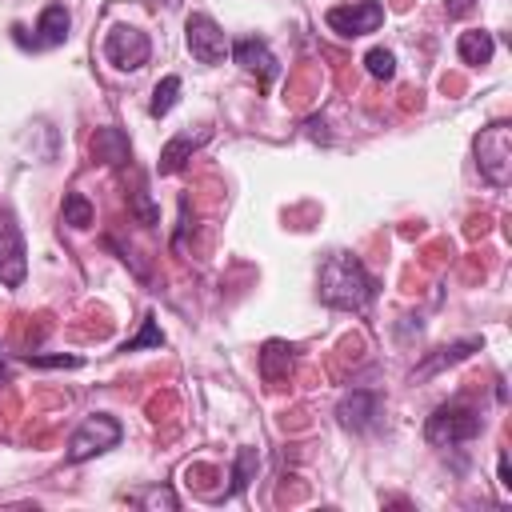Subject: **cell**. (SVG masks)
Segmentation results:
<instances>
[{"instance_id": "obj_1", "label": "cell", "mask_w": 512, "mask_h": 512, "mask_svg": "<svg viewBox=\"0 0 512 512\" xmlns=\"http://www.w3.org/2000/svg\"><path fill=\"white\" fill-rule=\"evenodd\" d=\"M316 284H320V288H316L320 300H324L328 308H340V312H364V308L372 304V296H376V280H372L368 268H364L356 256H348V252L324 256Z\"/></svg>"}, {"instance_id": "obj_2", "label": "cell", "mask_w": 512, "mask_h": 512, "mask_svg": "<svg viewBox=\"0 0 512 512\" xmlns=\"http://www.w3.org/2000/svg\"><path fill=\"white\" fill-rule=\"evenodd\" d=\"M480 428H484L480 412L468 408V404H460V400H452V404H440V408L428 416V424H424V440L436 444V448H452V444L476 440Z\"/></svg>"}, {"instance_id": "obj_3", "label": "cell", "mask_w": 512, "mask_h": 512, "mask_svg": "<svg viewBox=\"0 0 512 512\" xmlns=\"http://www.w3.org/2000/svg\"><path fill=\"white\" fill-rule=\"evenodd\" d=\"M472 148H476V168H480V176H484L488 184L504 188V184L512 180V128H508L504 120H496V124L480 128V136H476Z\"/></svg>"}, {"instance_id": "obj_4", "label": "cell", "mask_w": 512, "mask_h": 512, "mask_svg": "<svg viewBox=\"0 0 512 512\" xmlns=\"http://www.w3.org/2000/svg\"><path fill=\"white\" fill-rule=\"evenodd\" d=\"M120 436H124V428H120L116 416H108V412H92V416H84L80 428L68 436L64 460H68V464H84V460H92V456L116 448Z\"/></svg>"}, {"instance_id": "obj_5", "label": "cell", "mask_w": 512, "mask_h": 512, "mask_svg": "<svg viewBox=\"0 0 512 512\" xmlns=\"http://www.w3.org/2000/svg\"><path fill=\"white\" fill-rule=\"evenodd\" d=\"M324 24H328L336 36H344V40H352V36H368V32H376V28L384 24V4H380V0L336 4V8L324 12Z\"/></svg>"}, {"instance_id": "obj_6", "label": "cell", "mask_w": 512, "mask_h": 512, "mask_svg": "<svg viewBox=\"0 0 512 512\" xmlns=\"http://www.w3.org/2000/svg\"><path fill=\"white\" fill-rule=\"evenodd\" d=\"M148 56H152V44H148V36H144L140 28L116 24V28L104 36V60H108L112 68H120V72H136V68H144Z\"/></svg>"}, {"instance_id": "obj_7", "label": "cell", "mask_w": 512, "mask_h": 512, "mask_svg": "<svg viewBox=\"0 0 512 512\" xmlns=\"http://www.w3.org/2000/svg\"><path fill=\"white\" fill-rule=\"evenodd\" d=\"M184 36H188L192 60H200V64H220V60L228 56V48H232L228 36H224V28H220L212 16H204V12H192V16H188Z\"/></svg>"}, {"instance_id": "obj_8", "label": "cell", "mask_w": 512, "mask_h": 512, "mask_svg": "<svg viewBox=\"0 0 512 512\" xmlns=\"http://www.w3.org/2000/svg\"><path fill=\"white\" fill-rule=\"evenodd\" d=\"M380 416H384V400H380V392H368V388H352L336 404V420L348 432H368V428H376Z\"/></svg>"}, {"instance_id": "obj_9", "label": "cell", "mask_w": 512, "mask_h": 512, "mask_svg": "<svg viewBox=\"0 0 512 512\" xmlns=\"http://www.w3.org/2000/svg\"><path fill=\"white\" fill-rule=\"evenodd\" d=\"M232 60L244 68V72H252L260 84H272L276 76H280V64H276V56H272V48L260 40V36H240V40H232Z\"/></svg>"}, {"instance_id": "obj_10", "label": "cell", "mask_w": 512, "mask_h": 512, "mask_svg": "<svg viewBox=\"0 0 512 512\" xmlns=\"http://www.w3.org/2000/svg\"><path fill=\"white\" fill-rule=\"evenodd\" d=\"M24 272H28V260H24V240L16 232V224H0V284L16 288L24 284Z\"/></svg>"}, {"instance_id": "obj_11", "label": "cell", "mask_w": 512, "mask_h": 512, "mask_svg": "<svg viewBox=\"0 0 512 512\" xmlns=\"http://www.w3.org/2000/svg\"><path fill=\"white\" fill-rule=\"evenodd\" d=\"M484 340L480 336H464V340H452V344H444V348H436V352H428L416 368H412V380H428V376H436L440 368H448V364H460V360H468L476 348H480Z\"/></svg>"}, {"instance_id": "obj_12", "label": "cell", "mask_w": 512, "mask_h": 512, "mask_svg": "<svg viewBox=\"0 0 512 512\" xmlns=\"http://www.w3.org/2000/svg\"><path fill=\"white\" fill-rule=\"evenodd\" d=\"M92 156H96V160H104V164H112V168L128 164V160H132L128 132H124V128H116V124L96 128V136H92Z\"/></svg>"}, {"instance_id": "obj_13", "label": "cell", "mask_w": 512, "mask_h": 512, "mask_svg": "<svg viewBox=\"0 0 512 512\" xmlns=\"http://www.w3.org/2000/svg\"><path fill=\"white\" fill-rule=\"evenodd\" d=\"M204 140H208V132H196V136H192V132H180V136H172V140L160 148L156 172H160V176H176V172L192 160V152H196Z\"/></svg>"}, {"instance_id": "obj_14", "label": "cell", "mask_w": 512, "mask_h": 512, "mask_svg": "<svg viewBox=\"0 0 512 512\" xmlns=\"http://www.w3.org/2000/svg\"><path fill=\"white\" fill-rule=\"evenodd\" d=\"M68 24H72V12L64 4H48L36 20V36H32V48H56L68 40Z\"/></svg>"}, {"instance_id": "obj_15", "label": "cell", "mask_w": 512, "mask_h": 512, "mask_svg": "<svg viewBox=\"0 0 512 512\" xmlns=\"http://www.w3.org/2000/svg\"><path fill=\"white\" fill-rule=\"evenodd\" d=\"M292 344H284V340H268L264 344V352H260V376L268 380V384H280V380H288V372H292Z\"/></svg>"}, {"instance_id": "obj_16", "label": "cell", "mask_w": 512, "mask_h": 512, "mask_svg": "<svg viewBox=\"0 0 512 512\" xmlns=\"http://www.w3.org/2000/svg\"><path fill=\"white\" fill-rule=\"evenodd\" d=\"M456 52H460V60H464V64H488V60H492V52H496V40H492V32L472 28V32H460Z\"/></svg>"}, {"instance_id": "obj_17", "label": "cell", "mask_w": 512, "mask_h": 512, "mask_svg": "<svg viewBox=\"0 0 512 512\" xmlns=\"http://www.w3.org/2000/svg\"><path fill=\"white\" fill-rule=\"evenodd\" d=\"M256 468H260V452H256V448H240V452H236V464H232V488H228V496L244 492V488L252 484Z\"/></svg>"}, {"instance_id": "obj_18", "label": "cell", "mask_w": 512, "mask_h": 512, "mask_svg": "<svg viewBox=\"0 0 512 512\" xmlns=\"http://www.w3.org/2000/svg\"><path fill=\"white\" fill-rule=\"evenodd\" d=\"M176 100H180V76H164V80L156 84V92H152L148 112L160 120V116H168V112L176 108Z\"/></svg>"}, {"instance_id": "obj_19", "label": "cell", "mask_w": 512, "mask_h": 512, "mask_svg": "<svg viewBox=\"0 0 512 512\" xmlns=\"http://www.w3.org/2000/svg\"><path fill=\"white\" fill-rule=\"evenodd\" d=\"M60 216H64V224H72V228H88L96 212H92V204H88V196H84V192H68V196H64Z\"/></svg>"}, {"instance_id": "obj_20", "label": "cell", "mask_w": 512, "mask_h": 512, "mask_svg": "<svg viewBox=\"0 0 512 512\" xmlns=\"http://www.w3.org/2000/svg\"><path fill=\"white\" fill-rule=\"evenodd\" d=\"M160 344H164V332H160L156 316L148 312V316L140 320V332H136L132 340H124V348H120V352H140V348H160Z\"/></svg>"}, {"instance_id": "obj_21", "label": "cell", "mask_w": 512, "mask_h": 512, "mask_svg": "<svg viewBox=\"0 0 512 512\" xmlns=\"http://www.w3.org/2000/svg\"><path fill=\"white\" fill-rule=\"evenodd\" d=\"M128 208H132V216L140 220V224H156L160 220V208L148 200V192H144V180L136 176V184H132V192H128Z\"/></svg>"}, {"instance_id": "obj_22", "label": "cell", "mask_w": 512, "mask_h": 512, "mask_svg": "<svg viewBox=\"0 0 512 512\" xmlns=\"http://www.w3.org/2000/svg\"><path fill=\"white\" fill-rule=\"evenodd\" d=\"M364 64H368V72H372L376 80H392V76H396V56H392L388 48H372V52L364 56Z\"/></svg>"}, {"instance_id": "obj_23", "label": "cell", "mask_w": 512, "mask_h": 512, "mask_svg": "<svg viewBox=\"0 0 512 512\" xmlns=\"http://www.w3.org/2000/svg\"><path fill=\"white\" fill-rule=\"evenodd\" d=\"M132 500H136L140 508H168V512L180 504V500H176V492H172V488H160V484H156V488H144V492H136Z\"/></svg>"}, {"instance_id": "obj_24", "label": "cell", "mask_w": 512, "mask_h": 512, "mask_svg": "<svg viewBox=\"0 0 512 512\" xmlns=\"http://www.w3.org/2000/svg\"><path fill=\"white\" fill-rule=\"evenodd\" d=\"M24 360L36 368H80L84 364L80 356H24Z\"/></svg>"}, {"instance_id": "obj_25", "label": "cell", "mask_w": 512, "mask_h": 512, "mask_svg": "<svg viewBox=\"0 0 512 512\" xmlns=\"http://www.w3.org/2000/svg\"><path fill=\"white\" fill-rule=\"evenodd\" d=\"M476 8V0H444V12L452 16V20H460V16H468Z\"/></svg>"}, {"instance_id": "obj_26", "label": "cell", "mask_w": 512, "mask_h": 512, "mask_svg": "<svg viewBox=\"0 0 512 512\" xmlns=\"http://www.w3.org/2000/svg\"><path fill=\"white\" fill-rule=\"evenodd\" d=\"M500 488L512 492V476H508V452H500Z\"/></svg>"}, {"instance_id": "obj_27", "label": "cell", "mask_w": 512, "mask_h": 512, "mask_svg": "<svg viewBox=\"0 0 512 512\" xmlns=\"http://www.w3.org/2000/svg\"><path fill=\"white\" fill-rule=\"evenodd\" d=\"M4 376H8V372H4V364H0V380H4Z\"/></svg>"}]
</instances>
